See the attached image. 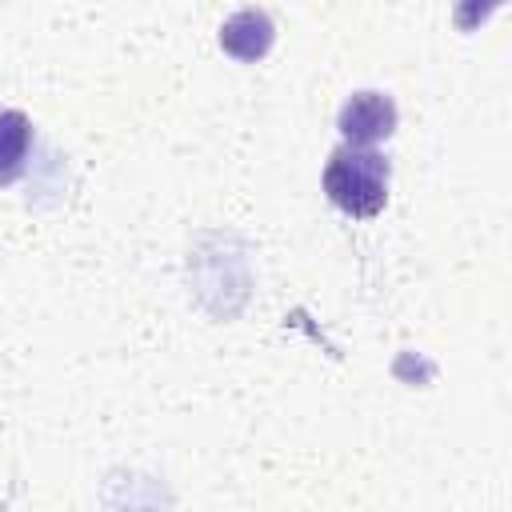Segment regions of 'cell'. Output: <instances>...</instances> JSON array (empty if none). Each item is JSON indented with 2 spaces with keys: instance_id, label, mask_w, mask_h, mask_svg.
<instances>
[{
  "instance_id": "cell-2",
  "label": "cell",
  "mask_w": 512,
  "mask_h": 512,
  "mask_svg": "<svg viewBox=\"0 0 512 512\" xmlns=\"http://www.w3.org/2000/svg\"><path fill=\"white\" fill-rule=\"evenodd\" d=\"M396 100L388 92H376V88H364V92H352L344 104H340V116H336V128L344 136V144H380L396 132Z\"/></svg>"
},
{
  "instance_id": "cell-5",
  "label": "cell",
  "mask_w": 512,
  "mask_h": 512,
  "mask_svg": "<svg viewBox=\"0 0 512 512\" xmlns=\"http://www.w3.org/2000/svg\"><path fill=\"white\" fill-rule=\"evenodd\" d=\"M496 8H500V0H460V4H456V24H460V28H476V24H484Z\"/></svg>"
},
{
  "instance_id": "cell-4",
  "label": "cell",
  "mask_w": 512,
  "mask_h": 512,
  "mask_svg": "<svg viewBox=\"0 0 512 512\" xmlns=\"http://www.w3.org/2000/svg\"><path fill=\"white\" fill-rule=\"evenodd\" d=\"M32 156V120L20 108H0V188L16 184L28 172Z\"/></svg>"
},
{
  "instance_id": "cell-3",
  "label": "cell",
  "mask_w": 512,
  "mask_h": 512,
  "mask_svg": "<svg viewBox=\"0 0 512 512\" xmlns=\"http://www.w3.org/2000/svg\"><path fill=\"white\" fill-rule=\"evenodd\" d=\"M272 44H276V24L264 8H240L220 24V48L240 64L264 60Z\"/></svg>"
},
{
  "instance_id": "cell-1",
  "label": "cell",
  "mask_w": 512,
  "mask_h": 512,
  "mask_svg": "<svg viewBox=\"0 0 512 512\" xmlns=\"http://www.w3.org/2000/svg\"><path fill=\"white\" fill-rule=\"evenodd\" d=\"M320 184H324V196L332 208H340L352 220H372L388 204L392 164H388V156H380L364 144H340V148H332Z\"/></svg>"
}]
</instances>
